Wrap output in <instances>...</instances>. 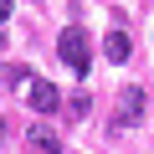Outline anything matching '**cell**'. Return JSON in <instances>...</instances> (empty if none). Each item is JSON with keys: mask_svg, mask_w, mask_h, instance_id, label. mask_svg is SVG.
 I'll return each instance as SVG.
<instances>
[{"mask_svg": "<svg viewBox=\"0 0 154 154\" xmlns=\"http://www.w3.org/2000/svg\"><path fill=\"white\" fill-rule=\"evenodd\" d=\"M57 51H62V62H67L72 72H88V67H93V46H88L82 26H67L62 41H57Z\"/></svg>", "mask_w": 154, "mask_h": 154, "instance_id": "obj_1", "label": "cell"}, {"mask_svg": "<svg viewBox=\"0 0 154 154\" xmlns=\"http://www.w3.org/2000/svg\"><path fill=\"white\" fill-rule=\"evenodd\" d=\"M26 103H31L36 113H57V108H62V93H57L51 82H41V77H36V82L26 88Z\"/></svg>", "mask_w": 154, "mask_h": 154, "instance_id": "obj_2", "label": "cell"}, {"mask_svg": "<svg viewBox=\"0 0 154 154\" xmlns=\"http://www.w3.org/2000/svg\"><path fill=\"white\" fill-rule=\"evenodd\" d=\"M139 113H144V88H123V98H118V118H113V134H123L128 118H139Z\"/></svg>", "mask_w": 154, "mask_h": 154, "instance_id": "obj_3", "label": "cell"}, {"mask_svg": "<svg viewBox=\"0 0 154 154\" xmlns=\"http://www.w3.org/2000/svg\"><path fill=\"white\" fill-rule=\"evenodd\" d=\"M128 51H134L128 31H123V26H118V31H108V41H103V57H108V62H128Z\"/></svg>", "mask_w": 154, "mask_h": 154, "instance_id": "obj_4", "label": "cell"}, {"mask_svg": "<svg viewBox=\"0 0 154 154\" xmlns=\"http://www.w3.org/2000/svg\"><path fill=\"white\" fill-rule=\"evenodd\" d=\"M26 144H31L36 154H57V149H62V144H57V134H51L46 123H31V128H26Z\"/></svg>", "mask_w": 154, "mask_h": 154, "instance_id": "obj_5", "label": "cell"}, {"mask_svg": "<svg viewBox=\"0 0 154 154\" xmlns=\"http://www.w3.org/2000/svg\"><path fill=\"white\" fill-rule=\"evenodd\" d=\"M0 82H5V88H31L36 77H31V67H21V62H11V67H0Z\"/></svg>", "mask_w": 154, "mask_h": 154, "instance_id": "obj_6", "label": "cell"}, {"mask_svg": "<svg viewBox=\"0 0 154 154\" xmlns=\"http://www.w3.org/2000/svg\"><path fill=\"white\" fill-rule=\"evenodd\" d=\"M11 21V0H0V26H5Z\"/></svg>", "mask_w": 154, "mask_h": 154, "instance_id": "obj_7", "label": "cell"}, {"mask_svg": "<svg viewBox=\"0 0 154 154\" xmlns=\"http://www.w3.org/2000/svg\"><path fill=\"white\" fill-rule=\"evenodd\" d=\"M5 134H11V128H5V118H0V139H5Z\"/></svg>", "mask_w": 154, "mask_h": 154, "instance_id": "obj_8", "label": "cell"}]
</instances>
